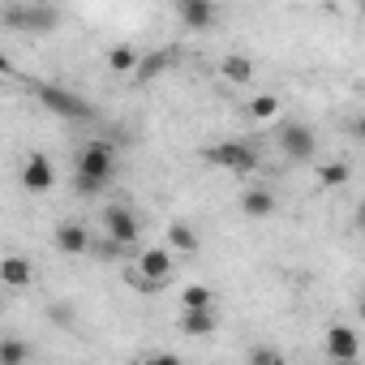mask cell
Masks as SVG:
<instances>
[{"mask_svg":"<svg viewBox=\"0 0 365 365\" xmlns=\"http://www.w3.org/2000/svg\"><path fill=\"white\" fill-rule=\"evenodd\" d=\"M39 99H43L48 112H56V116H65V120H91V116H95V108H91L78 91H65V86H39Z\"/></svg>","mask_w":365,"mask_h":365,"instance_id":"3957f363","label":"cell"},{"mask_svg":"<svg viewBox=\"0 0 365 365\" xmlns=\"http://www.w3.org/2000/svg\"><path fill=\"white\" fill-rule=\"evenodd\" d=\"M279 150H284L288 159H297V163H309V159H314V150H318V138H314V129H309V125L292 120V125H284V129H279Z\"/></svg>","mask_w":365,"mask_h":365,"instance_id":"8992f818","label":"cell"},{"mask_svg":"<svg viewBox=\"0 0 365 365\" xmlns=\"http://www.w3.org/2000/svg\"><path fill=\"white\" fill-rule=\"evenodd\" d=\"M172 52H150V56H138V69H133V82H155L163 69H168Z\"/></svg>","mask_w":365,"mask_h":365,"instance_id":"2e32d148","label":"cell"},{"mask_svg":"<svg viewBox=\"0 0 365 365\" xmlns=\"http://www.w3.org/2000/svg\"><path fill=\"white\" fill-rule=\"evenodd\" d=\"M138 275H142L146 284H168V279H172V254H168L163 245L142 250V254H138Z\"/></svg>","mask_w":365,"mask_h":365,"instance_id":"ba28073f","label":"cell"},{"mask_svg":"<svg viewBox=\"0 0 365 365\" xmlns=\"http://www.w3.org/2000/svg\"><path fill=\"white\" fill-rule=\"evenodd\" d=\"M356 352H361V339H356L352 327H331L327 331V356L331 361H356Z\"/></svg>","mask_w":365,"mask_h":365,"instance_id":"30bf717a","label":"cell"},{"mask_svg":"<svg viewBox=\"0 0 365 365\" xmlns=\"http://www.w3.org/2000/svg\"><path fill=\"white\" fill-rule=\"evenodd\" d=\"M207 159L220 163V168L232 172V176H250V172L258 168V150H254L250 142H220V146L207 150Z\"/></svg>","mask_w":365,"mask_h":365,"instance_id":"277c9868","label":"cell"},{"mask_svg":"<svg viewBox=\"0 0 365 365\" xmlns=\"http://www.w3.org/2000/svg\"><path fill=\"white\" fill-rule=\"evenodd\" d=\"M168 245L180 250V254H198V228L185 224V220H172L168 224Z\"/></svg>","mask_w":365,"mask_h":365,"instance_id":"9a60e30c","label":"cell"},{"mask_svg":"<svg viewBox=\"0 0 365 365\" xmlns=\"http://www.w3.org/2000/svg\"><path fill=\"white\" fill-rule=\"evenodd\" d=\"M250 365H284V356H279L275 348L258 344V348H250Z\"/></svg>","mask_w":365,"mask_h":365,"instance_id":"603a6c76","label":"cell"},{"mask_svg":"<svg viewBox=\"0 0 365 365\" xmlns=\"http://www.w3.org/2000/svg\"><path fill=\"white\" fill-rule=\"evenodd\" d=\"M180 331H185L190 339H207L220 331V314L215 309H185L180 314Z\"/></svg>","mask_w":365,"mask_h":365,"instance_id":"8fae6325","label":"cell"},{"mask_svg":"<svg viewBox=\"0 0 365 365\" xmlns=\"http://www.w3.org/2000/svg\"><path fill=\"white\" fill-rule=\"evenodd\" d=\"M348 176H352V168H348L344 159H335V163L318 168V185H327V190H339V185H348Z\"/></svg>","mask_w":365,"mask_h":365,"instance_id":"d6986e66","label":"cell"},{"mask_svg":"<svg viewBox=\"0 0 365 365\" xmlns=\"http://www.w3.org/2000/svg\"><path fill=\"white\" fill-rule=\"evenodd\" d=\"M275 112H279V99H275V95H258V99L250 103V116H254V120H271Z\"/></svg>","mask_w":365,"mask_h":365,"instance_id":"7402d4cb","label":"cell"},{"mask_svg":"<svg viewBox=\"0 0 365 365\" xmlns=\"http://www.w3.org/2000/svg\"><path fill=\"white\" fill-rule=\"evenodd\" d=\"M31 361V344L22 339H0V365H26Z\"/></svg>","mask_w":365,"mask_h":365,"instance_id":"ffe728a7","label":"cell"},{"mask_svg":"<svg viewBox=\"0 0 365 365\" xmlns=\"http://www.w3.org/2000/svg\"><path fill=\"white\" fill-rule=\"evenodd\" d=\"M0 73H5V78H9V73H18V69H14V61H9L5 52H0Z\"/></svg>","mask_w":365,"mask_h":365,"instance_id":"d4e9b609","label":"cell"},{"mask_svg":"<svg viewBox=\"0 0 365 365\" xmlns=\"http://www.w3.org/2000/svg\"><path fill=\"white\" fill-rule=\"evenodd\" d=\"M108 69H112L116 78H125V73H133V69H138V52H133L129 43H116V48L108 52Z\"/></svg>","mask_w":365,"mask_h":365,"instance_id":"e0dca14e","label":"cell"},{"mask_svg":"<svg viewBox=\"0 0 365 365\" xmlns=\"http://www.w3.org/2000/svg\"><path fill=\"white\" fill-rule=\"evenodd\" d=\"M116 176V150L108 146V142H86L82 150H78V176H73V185H78V194H86V198H95V194H103V185Z\"/></svg>","mask_w":365,"mask_h":365,"instance_id":"6da1fadb","label":"cell"},{"mask_svg":"<svg viewBox=\"0 0 365 365\" xmlns=\"http://www.w3.org/2000/svg\"><path fill=\"white\" fill-rule=\"evenodd\" d=\"M220 69H224V78H228V82H250V78H254V61H250V56H241V52H228Z\"/></svg>","mask_w":365,"mask_h":365,"instance_id":"ac0fdd59","label":"cell"},{"mask_svg":"<svg viewBox=\"0 0 365 365\" xmlns=\"http://www.w3.org/2000/svg\"><path fill=\"white\" fill-rule=\"evenodd\" d=\"M0 22L9 31H22V35H48L61 26V14L48 5H5L0 9Z\"/></svg>","mask_w":365,"mask_h":365,"instance_id":"7a4b0ae2","label":"cell"},{"mask_svg":"<svg viewBox=\"0 0 365 365\" xmlns=\"http://www.w3.org/2000/svg\"><path fill=\"white\" fill-rule=\"evenodd\" d=\"M271 211H275V194H271V190L254 185V190L241 194V215H250V220H267Z\"/></svg>","mask_w":365,"mask_h":365,"instance_id":"4fadbf2b","label":"cell"},{"mask_svg":"<svg viewBox=\"0 0 365 365\" xmlns=\"http://www.w3.org/2000/svg\"><path fill=\"white\" fill-rule=\"evenodd\" d=\"M180 301H185V309H215V292L207 284H190Z\"/></svg>","mask_w":365,"mask_h":365,"instance_id":"44dd1931","label":"cell"},{"mask_svg":"<svg viewBox=\"0 0 365 365\" xmlns=\"http://www.w3.org/2000/svg\"><path fill=\"white\" fill-rule=\"evenodd\" d=\"M0 284L26 288V284H31V258H22V254H5V258H0Z\"/></svg>","mask_w":365,"mask_h":365,"instance_id":"5bb4252c","label":"cell"},{"mask_svg":"<svg viewBox=\"0 0 365 365\" xmlns=\"http://www.w3.org/2000/svg\"><path fill=\"white\" fill-rule=\"evenodd\" d=\"M56 250L69 254V258L86 254V250H91V228H86V224H61V228H56Z\"/></svg>","mask_w":365,"mask_h":365,"instance_id":"7c38bea8","label":"cell"},{"mask_svg":"<svg viewBox=\"0 0 365 365\" xmlns=\"http://www.w3.org/2000/svg\"><path fill=\"white\" fill-rule=\"evenodd\" d=\"M331 365H356V361H331Z\"/></svg>","mask_w":365,"mask_h":365,"instance_id":"484cf974","label":"cell"},{"mask_svg":"<svg viewBox=\"0 0 365 365\" xmlns=\"http://www.w3.org/2000/svg\"><path fill=\"white\" fill-rule=\"evenodd\" d=\"M52 185H56V168H52V159H48L43 150L26 155V159H22V190H26V194H48Z\"/></svg>","mask_w":365,"mask_h":365,"instance_id":"52a82bcc","label":"cell"},{"mask_svg":"<svg viewBox=\"0 0 365 365\" xmlns=\"http://www.w3.org/2000/svg\"><path fill=\"white\" fill-rule=\"evenodd\" d=\"M103 228H108V241H112L116 250H129V245L142 237V224H138L133 207H125V202L103 207Z\"/></svg>","mask_w":365,"mask_h":365,"instance_id":"5b68a950","label":"cell"},{"mask_svg":"<svg viewBox=\"0 0 365 365\" xmlns=\"http://www.w3.org/2000/svg\"><path fill=\"white\" fill-rule=\"evenodd\" d=\"M146 365H180V356H176V352H155Z\"/></svg>","mask_w":365,"mask_h":365,"instance_id":"cb8c5ba5","label":"cell"},{"mask_svg":"<svg viewBox=\"0 0 365 365\" xmlns=\"http://www.w3.org/2000/svg\"><path fill=\"white\" fill-rule=\"evenodd\" d=\"M176 18L180 22H185L190 31H207V26H215V5H211V0H180V5H176Z\"/></svg>","mask_w":365,"mask_h":365,"instance_id":"9c48e42d","label":"cell"}]
</instances>
